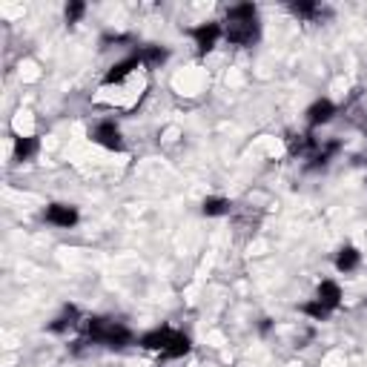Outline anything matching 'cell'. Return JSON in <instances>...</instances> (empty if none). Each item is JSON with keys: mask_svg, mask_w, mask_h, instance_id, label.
<instances>
[{"mask_svg": "<svg viewBox=\"0 0 367 367\" xmlns=\"http://www.w3.org/2000/svg\"><path fill=\"white\" fill-rule=\"evenodd\" d=\"M261 35V24H258V9L253 4H241L233 6L227 12V24H224V38L236 46H253Z\"/></svg>", "mask_w": 367, "mask_h": 367, "instance_id": "6da1fadb", "label": "cell"}, {"mask_svg": "<svg viewBox=\"0 0 367 367\" xmlns=\"http://www.w3.org/2000/svg\"><path fill=\"white\" fill-rule=\"evenodd\" d=\"M141 347L155 350L164 358H181L190 353V336L181 330H172V327H158L141 338Z\"/></svg>", "mask_w": 367, "mask_h": 367, "instance_id": "7a4b0ae2", "label": "cell"}, {"mask_svg": "<svg viewBox=\"0 0 367 367\" xmlns=\"http://www.w3.org/2000/svg\"><path fill=\"white\" fill-rule=\"evenodd\" d=\"M86 327H89V338L104 347H124L132 341L129 327H124L121 321H112V318H89Z\"/></svg>", "mask_w": 367, "mask_h": 367, "instance_id": "3957f363", "label": "cell"}, {"mask_svg": "<svg viewBox=\"0 0 367 367\" xmlns=\"http://www.w3.org/2000/svg\"><path fill=\"white\" fill-rule=\"evenodd\" d=\"M190 35H193L198 52L207 55V52H213V49L218 46V41L224 38V26H221V24H201V26H196Z\"/></svg>", "mask_w": 367, "mask_h": 367, "instance_id": "277c9868", "label": "cell"}, {"mask_svg": "<svg viewBox=\"0 0 367 367\" xmlns=\"http://www.w3.org/2000/svg\"><path fill=\"white\" fill-rule=\"evenodd\" d=\"M92 141L104 149H112V152H121L124 149V141H121V129L115 121H101L95 129H92Z\"/></svg>", "mask_w": 367, "mask_h": 367, "instance_id": "5b68a950", "label": "cell"}, {"mask_svg": "<svg viewBox=\"0 0 367 367\" xmlns=\"http://www.w3.org/2000/svg\"><path fill=\"white\" fill-rule=\"evenodd\" d=\"M44 218L52 224V227H61V230H69L78 224V210L69 207V204H49Z\"/></svg>", "mask_w": 367, "mask_h": 367, "instance_id": "8992f818", "label": "cell"}, {"mask_svg": "<svg viewBox=\"0 0 367 367\" xmlns=\"http://www.w3.org/2000/svg\"><path fill=\"white\" fill-rule=\"evenodd\" d=\"M333 115H336L333 101L318 98V101H316V104H310V109H307V124H310V126H321V124H330V121H333Z\"/></svg>", "mask_w": 367, "mask_h": 367, "instance_id": "52a82bcc", "label": "cell"}, {"mask_svg": "<svg viewBox=\"0 0 367 367\" xmlns=\"http://www.w3.org/2000/svg\"><path fill=\"white\" fill-rule=\"evenodd\" d=\"M316 298H318L327 310H336V307L341 304V287H338L336 281H330V278H327V281H321V284H318Z\"/></svg>", "mask_w": 367, "mask_h": 367, "instance_id": "ba28073f", "label": "cell"}, {"mask_svg": "<svg viewBox=\"0 0 367 367\" xmlns=\"http://www.w3.org/2000/svg\"><path fill=\"white\" fill-rule=\"evenodd\" d=\"M358 264H361V253H358L356 247L347 244V247L338 250V256H336V270H338V273H353Z\"/></svg>", "mask_w": 367, "mask_h": 367, "instance_id": "9c48e42d", "label": "cell"}, {"mask_svg": "<svg viewBox=\"0 0 367 367\" xmlns=\"http://www.w3.org/2000/svg\"><path fill=\"white\" fill-rule=\"evenodd\" d=\"M38 152V138H15V161H29Z\"/></svg>", "mask_w": 367, "mask_h": 367, "instance_id": "30bf717a", "label": "cell"}, {"mask_svg": "<svg viewBox=\"0 0 367 367\" xmlns=\"http://www.w3.org/2000/svg\"><path fill=\"white\" fill-rule=\"evenodd\" d=\"M227 213H230V201L224 196L204 198V216H227Z\"/></svg>", "mask_w": 367, "mask_h": 367, "instance_id": "8fae6325", "label": "cell"}, {"mask_svg": "<svg viewBox=\"0 0 367 367\" xmlns=\"http://www.w3.org/2000/svg\"><path fill=\"white\" fill-rule=\"evenodd\" d=\"M301 313H304V316H310V318H316V321H324V318H327L333 310H327V307H324L318 298H313V301L301 304Z\"/></svg>", "mask_w": 367, "mask_h": 367, "instance_id": "7c38bea8", "label": "cell"}, {"mask_svg": "<svg viewBox=\"0 0 367 367\" xmlns=\"http://www.w3.org/2000/svg\"><path fill=\"white\" fill-rule=\"evenodd\" d=\"M75 318H78V310H75V307H66V313H64L61 318H55V321L49 324V330H52V333H64L66 327H75Z\"/></svg>", "mask_w": 367, "mask_h": 367, "instance_id": "4fadbf2b", "label": "cell"}, {"mask_svg": "<svg viewBox=\"0 0 367 367\" xmlns=\"http://www.w3.org/2000/svg\"><path fill=\"white\" fill-rule=\"evenodd\" d=\"M84 12H86L84 4H69V6H66V24H78V21L84 18Z\"/></svg>", "mask_w": 367, "mask_h": 367, "instance_id": "5bb4252c", "label": "cell"}, {"mask_svg": "<svg viewBox=\"0 0 367 367\" xmlns=\"http://www.w3.org/2000/svg\"><path fill=\"white\" fill-rule=\"evenodd\" d=\"M316 12H318V6H316V4H296V6H293V15H298V18H307V21H310Z\"/></svg>", "mask_w": 367, "mask_h": 367, "instance_id": "9a60e30c", "label": "cell"}]
</instances>
